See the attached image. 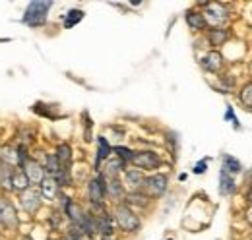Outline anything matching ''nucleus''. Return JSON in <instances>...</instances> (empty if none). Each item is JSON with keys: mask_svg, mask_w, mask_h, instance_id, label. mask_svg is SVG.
Segmentation results:
<instances>
[{"mask_svg": "<svg viewBox=\"0 0 252 240\" xmlns=\"http://www.w3.org/2000/svg\"><path fill=\"white\" fill-rule=\"evenodd\" d=\"M128 204H138L140 208H146V206H148V196L138 194V192H132V194L128 196Z\"/></svg>", "mask_w": 252, "mask_h": 240, "instance_id": "obj_28", "label": "nucleus"}, {"mask_svg": "<svg viewBox=\"0 0 252 240\" xmlns=\"http://www.w3.org/2000/svg\"><path fill=\"white\" fill-rule=\"evenodd\" d=\"M43 167H45V173H49V175H51V179H53V177H57L61 171H66V169L61 167V163H59V159H57L55 155H47V161H45V165H43Z\"/></svg>", "mask_w": 252, "mask_h": 240, "instance_id": "obj_22", "label": "nucleus"}, {"mask_svg": "<svg viewBox=\"0 0 252 240\" xmlns=\"http://www.w3.org/2000/svg\"><path fill=\"white\" fill-rule=\"evenodd\" d=\"M206 167H208V161L204 159V161H200V163H196L192 171H194V175H204V173H206Z\"/></svg>", "mask_w": 252, "mask_h": 240, "instance_id": "obj_30", "label": "nucleus"}, {"mask_svg": "<svg viewBox=\"0 0 252 240\" xmlns=\"http://www.w3.org/2000/svg\"><path fill=\"white\" fill-rule=\"evenodd\" d=\"M125 180H126V184L136 192L138 188H144V175L138 171V169H128L125 173Z\"/></svg>", "mask_w": 252, "mask_h": 240, "instance_id": "obj_16", "label": "nucleus"}, {"mask_svg": "<svg viewBox=\"0 0 252 240\" xmlns=\"http://www.w3.org/2000/svg\"><path fill=\"white\" fill-rule=\"evenodd\" d=\"M0 161H4V163H8V165L16 167V165H18V153H16V150H12V148H2V150H0Z\"/></svg>", "mask_w": 252, "mask_h": 240, "instance_id": "obj_25", "label": "nucleus"}, {"mask_svg": "<svg viewBox=\"0 0 252 240\" xmlns=\"http://www.w3.org/2000/svg\"><path fill=\"white\" fill-rule=\"evenodd\" d=\"M237 190V186H235V180L231 175H227V173H220V192L223 196H231L233 192Z\"/></svg>", "mask_w": 252, "mask_h": 240, "instance_id": "obj_20", "label": "nucleus"}, {"mask_svg": "<svg viewBox=\"0 0 252 240\" xmlns=\"http://www.w3.org/2000/svg\"><path fill=\"white\" fill-rule=\"evenodd\" d=\"M123 194H125V190H123L121 180L119 179L109 180V184H107V196H109V198H113V200H121V198H123Z\"/></svg>", "mask_w": 252, "mask_h": 240, "instance_id": "obj_21", "label": "nucleus"}, {"mask_svg": "<svg viewBox=\"0 0 252 240\" xmlns=\"http://www.w3.org/2000/svg\"><path fill=\"white\" fill-rule=\"evenodd\" d=\"M130 163L134 167H138V169L154 171V169H158L159 165H161V159H159L158 153H154V151H138V153H134Z\"/></svg>", "mask_w": 252, "mask_h": 240, "instance_id": "obj_3", "label": "nucleus"}, {"mask_svg": "<svg viewBox=\"0 0 252 240\" xmlns=\"http://www.w3.org/2000/svg\"><path fill=\"white\" fill-rule=\"evenodd\" d=\"M111 151H113V150H111V146H109L107 138L99 136V138H97V157H95V169H99L101 161H107V159H109Z\"/></svg>", "mask_w": 252, "mask_h": 240, "instance_id": "obj_14", "label": "nucleus"}, {"mask_svg": "<svg viewBox=\"0 0 252 240\" xmlns=\"http://www.w3.org/2000/svg\"><path fill=\"white\" fill-rule=\"evenodd\" d=\"M241 103L245 105V107H249V109H252V82L251 84H247L243 90H241Z\"/></svg>", "mask_w": 252, "mask_h": 240, "instance_id": "obj_27", "label": "nucleus"}, {"mask_svg": "<svg viewBox=\"0 0 252 240\" xmlns=\"http://www.w3.org/2000/svg\"><path fill=\"white\" fill-rule=\"evenodd\" d=\"M24 175L28 177L30 184H41L45 180V167L35 161V159H30L26 165H24Z\"/></svg>", "mask_w": 252, "mask_h": 240, "instance_id": "obj_8", "label": "nucleus"}, {"mask_svg": "<svg viewBox=\"0 0 252 240\" xmlns=\"http://www.w3.org/2000/svg\"><path fill=\"white\" fill-rule=\"evenodd\" d=\"M41 192L35 190V188H28L26 192H22V198H20V204L22 208L28 211V213H35L41 206Z\"/></svg>", "mask_w": 252, "mask_h": 240, "instance_id": "obj_7", "label": "nucleus"}, {"mask_svg": "<svg viewBox=\"0 0 252 240\" xmlns=\"http://www.w3.org/2000/svg\"><path fill=\"white\" fill-rule=\"evenodd\" d=\"M169 240H171V239H169Z\"/></svg>", "mask_w": 252, "mask_h": 240, "instance_id": "obj_36", "label": "nucleus"}, {"mask_svg": "<svg viewBox=\"0 0 252 240\" xmlns=\"http://www.w3.org/2000/svg\"><path fill=\"white\" fill-rule=\"evenodd\" d=\"M113 217H115L117 225H119L123 231H126V233H134V231L140 229V219H138V215L130 210L128 206H125V204L117 206Z\"/></svg>", "mask_w": 252, "mask_h": 240, "instance_id": "obj_2", "label": "nucleus"}, {"mask_svg": "<svg viewBox=\"0 0 252 240\" xmlns=\"http://www.w3.org/2000/svg\"><path fill=\"white\" fill-rule=\"evenodd\" d=\"M115 153H117V157L126 163V161H132V157H134V151H130L128 148H123V146H117L115 148Z\"/></svg>", "mask_w": 252, "mask_h": 240, "instance_id": "obj_29", "label": "nucleus"}, {"mask_svg": "<svg viewBox=\"0 0 252 240\" xmlns=\"http://www.w3.org/2000/svg\"><path fill=\"white\" fill-rule=\"evenodd\" d=\"M82 20H84V10H70V12L64 16V28L70 30V28L78 26Z\"/></svg>", "mask_w": 252, "mask_h": 240, "instance_id": "obj_23", "label": "nucleus"}, {"mask_svg": "<svg viewBox=\"0 0 252 240\" xmlns=\"http://www.w3.org/2000/svg\"><path fill=\"white\" fill-rule=\"evenodd\" d=\"M202 66L208 70V72H220L221 66H223V57H221L220 53H216V51H212L210 55H206L204 60H202Z\"/></svg>", "mask_w": 252, "mask_h": 240, "instance_id": "obj_13", "label": "nucleus"}, {"mask_svg": "<svg viewBox=\"0 0 252 240\" xmlns=\"http://www.w3.org/2000/svg\"><path fill=\"white\" fill-rule=\"evenodd\" d=\"M123 169H125V163L117 157V159H107V165H105V173H103V177H107V179H119V175L123 173Z\"/></svg>", "mask_w": 252, "mask_h": 240, "instance_id": "obj_15", "label": "nucleus"}, {"mask_svg": "<svg viewBox=\"0 0 252 240\" xmlns=\"http://www.w3.org/2000/svg\"><path fill=\"white\" fill-rule=\"evenodd\" d=\"M0 225H2V227H8V229L18 227L16 210L12 208L10 202H6V200H2V198H0Z\"/></svg>", "mask_w": 252, "mask_h": 240, "instance_id": "obj_9", "label": "nucleus"}, {"mask_svg": "<svg viewBox=\"0 0 252 240\" xmlns=\"http://www.w3.org/2000/svg\"><path fill=\"white\" fill-rule=\"evenodd\" d=\"M28 188H30V180H28V177L24 175V171H22V173L16 171V175H14V190L26 192Z\"/></svg>", "mask_w": 252, "mask_h": 240, "instance_id": "obj_26", "label": "nucleus"}, {"mask_svg": "<svg viewBox=\"0 0 252 240\" xmlns=\"http://www.w3.org/2000/svg\"><path fill=\"white\" fill-rule=\"evenodd\" d=\"M22 240H33V239H32V237H24Z\"/></svg>", "mask_w": 252, "mask_h": 240, "instance_id": "obj_34", "label": "nucleus"}, {"mask_svg": "<svg viewBox=\"0 0 252 240\" xmlns=\"http://www.w3.org/2000/svg\"><path fill=\"white\" fill-rule=\"evenodd\" d=\"M95 223H97V233L103 235V239H111L113 235V217L105 211H101L99 215H95Z\"/></svg>", "mask_w": 252, "mask_h": 240, "instance_id": "obj_10", "label": "nucleus"}, {"mask_svg": "<svg viewBox=\"0 0 252 240\" xmlns=\"http://www.w3.org/2000/svg\"><path fill=\"white\" fill-rule=\"evenodd\" d=\"M103 240H111V239H103Z\"/></svg>", "mask_w": 252, "mask_h": 240, "instance_id": "obj_35", "label": "nucleus"}, {"mask_svg": "<svg viewBox=\"0 0 252 240\" xmlns=\"http://www.w3.org/2000/svg\"><path fill=\"white\" fill-rule=\"evenodd\" d=\"M187 24H189L190 30H194V31L206 30V26H208L204 14H202V12H192V10L187 14Z\"/></svg>", "mask_w": 252, "mask_h": 240, "instance_id": "obj_17", "label": "nucleus"}, {"mask_svg": "<svg viewBox=\"0 0 252 240\" xmlns=\"http://www.w3.org/2000/svg\"><path fill=\"white\" fill-rule=\"evenodd\" d=\"M88 194H90V202L94 204L95 208L103 206L105 196H107V184H105V177H103V175H97V177L90 182Z\"/></svg>", "mask_w": 252, "mask_h": 240, "instance_id": "obj_4", "label": "nucleus"}, {"mask_svg": "<svg viewBox=\"0 0 252 240\" xmlns=\"http://www.w3.org/2000/svg\"><path fill=\"white\" fill-rule=\"evenodd\" d=\"M225 119H229L231 122H233V124H235V126H237V128H239V120H237V117H235V113H233V109H231V107L227 109V113H225Z\"/></svg>", "mask_w": 252, "mask_h": 240, "instance_id": "obj_31", "label": "nucleus"}, {"mask_svg": "<svg viewBox=\"0 0 252 240\" xmlns=\"http://www.w3.org/2000/svg\"><path fill=\"white\" fill-rule=\"evenodd\" d=\"M14 175L16 169L4 161H0V186L6 190H14Z\"/></svg>", "mask_w": 252, "mask_h": 240, "instance_id": "obj_11", "label": "nucleus"}, {"mask_svg": "<svg viewBox=\"0 0 252 240\" xmlns=\"http://www.w3.org/2000/svg\"><path fill=\"white\" fill-rule=\"evenodd\" d=\"M247 200H249V202H251V204H252V188H251V192L247 194Z\"/></svg>", "mask_w": 252, "mask_h": 240, "instance_id": "obj_32", "label": "nucleus"}, {"mask_svg": "<svg viewBox=\"0 0 252 240\" xmlns=\"http://www.w3.org/2000/svg\"><path fill=\"white\" fill-rule=\"evenodd\" d=\"M167 184H169L167 175H152V177H148V179L144 180V190L148 192V196L159 198V196L165 194Z\"/></svg>", "mask_w": 252, "mask_h": 240, "instance_id": "obj_5", "label": "nucleus"}, {"mask_svg": "<svg viewBox=\"0 0 252 240\" xmlns=\"http://www.w3.org/2000/svg\"><path fill=\"white\" fill-rule=\"evenodd\" d=\"M221 171L227 173V175H239L243 171V165H241L239 159H235L231 155H223V169Z\"/></svg>", "mask_w": 252, "mask_h": 240, "instance_id": "obj_19", "label": "nucleus"}, {"mask_svg": "<svg viewBox=\"0 0 252 240\" xmlns=\"http://www.w3.org/2000/svg\"><path fill=\"white\" fill-rule=\"evenodd\" d=\"M55 157L59 159L61 167L68 171V167H70V163H72V148H70L68 144H61V146L57 148V153H55Z\"/></svg>", "mask_w": 252, "mask_h": 240, "instance_id": "obj_18", "label": "nucleus"}, {"mask_svg": "<svg viewBox=\"0 0 252 240\" xmlns=\"http://www.w3.org/2000/svg\"><path fill=\"white\" fill-rule=\"evenodd\" d=\"M59 194H61V186L53 179H47L45 177V180L41 182V196L47 198V200H57Z\"/></svg>", "mask_w": 252, "mask_h": 240, "instance_id": "obj_12", "label": "nucleus"}, {"mask_svg": "<svg viewBox=\"0 0 252 240\" xmlns=\"http://www.w3.org/2000/svg\"><path fill=\"white\" fill-rule=\"evenodd\" d=\"M247 219H249V221H251V223H252V210L249 211V213H247Z\"/></svg>", "mask_w": 252, "mask_h": 240, "instance_id": "obj_33", "label": "nucleus"}, {"mask_svg": "<svg viewBox=\"0 0 252 240\" xmlns=\"http://www.w3.org/2000/svg\"><path fill=\"white\" fill-rule=\"evenodd\" d=\"M227 37H229V33L225 30H220V28H214V30H210V33H208V39H210V43H212L214 47L223 45V43L227 41Z\"/></svg>", "mask_w": 252, "mask_h": 240, "instance_id": "obj_24", "label": "nucleus"}, {"mask_svg": "<svg viewBox=\"0 0 252 240\" xmlns=\"http://www.w3.org/2000/svg\"><path fill=\"white\" fill-rule=\"evenodd\" d=\"M51 8H53V2H30L24 12L22 22L30 28H39L47 22V14Z\"/></svg>", "mask_w": 252, "mask_h": 240, "instance_id": "obj_1", "label": "nucleus"}, {"mask_svg": "<svg viewBox=\"0 0 252 240\" xmlns=\"http://www.w3.org/2000/svg\"><path fill=\"white\" fill-rule=\"evenodd\" d=\"M204 18H206V24H212V26L220 28V26H223L229 20V14H227V10L223 6H220V4H206Z\"/></svg>", "mask_w": 252, "mask_h": 240, "instance_id": "obj_6", "label": "nucleus"}]
</instances>
